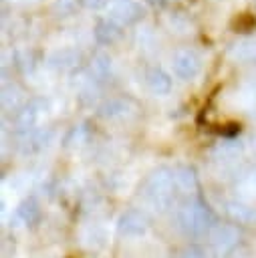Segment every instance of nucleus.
Listing matches in <instances>:
<instances>
[{"mask_svg": "<svg viewBox=\"0 0 256 258\" xmlns=\"http://www.w3.org/2000/svg\"><path fill=\"white\" fill-rule=\"evenodd\" d=\"M177 218H179L181 228L189 234H204L216 220L212 210L202 200H191L185 206H181Z\"/></svg>", "mask_w": 256, "mask_h": 258, "instance_id": "nucleus-1", "label": "nucleus"}, {"mask_svg": "<svg viewBox=\"0 0 256 258\" xmlns=\"http://www.w3.org/2000/svg\"><path fill=\"white\" fill-rule=\"evenodd\" d=\"M173 71L179 79H194L200 73V58L191 50H179L173 56Z\"/></svg>", "mask_w": 256, "mask_h": 258, "instance_id": "nucleus-2", "label": "nucleus"}, {"mask_svg": "<svg viewBox=\"0 0 256 258\" xmlns=\"http://www.w3.org/2000/svg\"><path fill=\"white\" fill-rule=\"evenodd\" d=\"M171 175L165 171V169H159L155 171L149 181H147V196L153 198L155 202H165L169 198V191H171Z\"/></svg>", "mask_w": 256, "mask_h": 258, "instance_id": "nucleus-3", "label": "nucleus"}, {"mask_svg": "<svg viewBox=\"0 0 256 258\" xmlns=\"http://www.w3.org/2000/svg\"><path fill=\"white\" fill-rule=\"evenodd\" d=\"M143 16V6L133 0H119L111 8V20H117L121 24H133Z\"/></svg>", "mask_w": 256, "mask_h": 258, "instance_id": "nucleus-4", "label": "nucleus"}, {"mask_svg": "<svg viewBox=\"0 0 256 258\" xmlns=\"http://www.w3.org/2000/svg\"><path fill=\"white\" fill-rule=\"evenodd\" d=\"M121 34H123L121 26L111 18L109 20H99L97 26H95V38L101 44H113L121 38Z\"/></svg>", "mask_w": 256, "mask_h": 258, "instance_id": "nucleus-5", "label": "nucleus"}, {"mask_svg": "<svg viewBox=\"0 0 256 258\" xmlns=\"http://www.w3.org/2000/svg\"><path fill=\"white\" fill-rule=\"evenodd\" d=\"M145 79H147L149 89H151L153 93H157V95H165V93H169V89H171V79H169V75H167L163 69H159V67L149 69L147 75H145Z\"/></svg>", "mask_w": 256, "mask_h": 258, "instance_id": "nucleus-6", "label": "nucleus"}, {"mask_svg": "<svg viewBox=\"0 0 256 258\" xmlns=\"http://www.w3.org/2000/svg\"><path fill=\"white\" fill-rule=\"evenodd\" d=\"M121 230L125 234H141L145 230V218L139 212L131 210L121 218Z\"/></svg>", "mask_w": 256, "mask_h": 258, "instance_id": "nucleus-7", "label": "nucleus"}, {"mask_svg": "<svg viewBox=\"0 0 256 258\" xmlns=\"http://www.w3.org/2000/svg\"><path fill=\"white\" fill-rule=\"evenodd\" d=\"M18 216H20V218H22L26 224H32V222H36V220H38V216H40L38 204H36L32 198L24 200V202L18 206Z\"/></svg>", "mask_w": 256, "mask_h": 258, "instance_id": "nucleus-8", "label": "nucleus"}, {"mask_svg": "<svg viewBox=\"0 0 256 258\" xmlns=\"http://www.w3.org/2000/svg\"><path fill=\"white\" fill-rule=\"evenodd\" d=\"M91 69H93L99 77H105V75L109 73V69H111V58H109L107 54H97V56L93 58Z\"/></svg>", "mask_w": 256, "mask_h": 258, "instance_id": "nucleus-9", "label": "nucleus"}, {"mask_svg": "<svg viewBox=\"0 0 256 258\" xmlns=\"http://www.w3.org/2000/svg\"><path fill=\"white\" fill-rule=\"evenodd\" d=\"M175 179H177L179 187L185 189V191H189V189L196 187V177H194V173L189 169H179V173L175 175Z\"/></svg>", "mask_w": 256, "mask_h": 258, "instance_id": "nucleus-10", "label": "nucleus"}, {"mask_svg": "<svg viewBox=\"0 0 256 258\" xmlns=\"http://www.w3.org/2000/svg\"><path fill=\"white\" fill-rule=\"evenodd\" d=\"M125 111V103L123 101H109L101 107V115L103 117H113V115H119Z\"/></svg>", "mask_w": 256, "mask_h": 258, "instance_id": "nucleus-11", "label": "nucleus"}, {"mask_svg": "<svg viewBox=\"0 0 256 258\" xmlns=\"http://www.w3.org/2000/svg\"><path fill=\"white\" fill-rule=\"evenodd\" d=\"M252 26H254V20H252L250 16H246V14L238 16V20H236V28H238L240 32H248Z\"/></svg>", "mask_w": 256, "mask_h": 258, "instance_id": "nucleus-12", "label": "nucleus"}, {"mask_svg": "<svg viewBox=\"0 0 256 258\" xmlns=\"http://www.w3.org/2000/svg\"><path fill=\"white\" fill-rule=\"evenodd\" d=\"M79 2L87 8H103L107 4V0H79Z\"/></svg>", "mask_w": 256, "mask_h": 258, "instance_id": "nucleus-13", "label": "nucleus"}, {"mask_svg": "<svg viewBox=\"0 0 256 258\" xmlns=\"http://www.w3.org/2000/svg\"><path fill=\"white\" fill-rule=\"evenodd\" d=\"M181 258H202V254H200V250L189 248V250H185V252H183V256H181Z\"/></svg>", "mask_w": 256, "mask_h": 258, "instance_id": "nucleus-14", "label": "nucleus"}, {"mask_svg": "<svg viewBox=\"0 0 256 258\" xmlns=\"http://www.w3.org/2000/svg\"><path fill=\"white\" fill-rule=\"evenodd\" d=\"M147 2H151V4H155V6H157V4H159V6H161V4H163V2H165V0H147Z\"/></svg>", "mask_w": 256, "mask_h": 258, "instance_id": "nucleus-15", "label": "nucleus"}]
</instances>
